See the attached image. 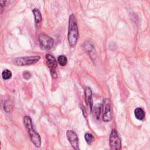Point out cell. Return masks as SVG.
<instances>
[{"instance_id":"obj_1","label":"cell","mask_w":150,"mask_h":150,"mask_svg":"<svg viewBox=\"0 0 150 150\" xmlns=\"http://www.w3.org/2000/svg\"><path fill=\"white\" fill-rule=\"evenodd\" d=\"M79 38V29L77 21L73 14L69 17V30H68V41L70 46L73 47L77 43Z\"/></svg>"},{"instance_id":"obj_2","label":"cell","mask_w":150,"mask_h":150,"mask_svg":"<svg viewBox=\"0 0 150 150\" xmlns=\"http://www.w3.org/2000/svg\"><path fill=\"white\" fill-rule=\"evenodd\" d=\"M23 122L28 130L32 142L36 147H40L41 145V138L39 134L35 130L31 118L28 116H25L23 118Z\"/></svg>"},{"instance_id":"obj_3","label":"cell","mask_w":150,"mask_h":150,"mask_svg":"<svg viewBox=\"0 0 150 150\" xmlns=\"http://www.w3.org/2000/svg\"><path fill=\"white\" fill-rule=\"evenodd\" d=\"M39 56H30L17 57L12 60V63L18 66L30 65L37 63L40 59Z\"/></svg>"},{"instance_id":"obj_4","label":"cell","mask_w":150,"mask_h":150,"mask_svg":"<svg viewBox=\"0 0 150 150\" xmlns=\"http://www.w3.org/2000/svg\"><path fill=\"white\" fill-rule=\"evenodd\" d=\"M110 150H121V141L117 131L113 129L110 135Z\"/></svg>"},{"instance_id":"obj_5","label":"cell","mask_w":150,"mask_h":150,"mask_svg":"<svg viewBox=\"0 0 150 150\" xmlns=\"http://www.w3.org/2000/svg\"><path fill=\"white\" fill-rule=\"evenodd\" d=\"M38 40L40 46L44 49H50L54 43V40L51 37L43 33L39 35Z\"/></svg>"},{"instance_id":"obj_6","label":"cell","mask_w":150,"mask_h":150,"mask_svg":"<svg viewBox=\"0 0 150 150\" xmlns=\"http://www.w3.org/2000/svg\"><path fill=\"white\" fill-rule=\"evenodd\" d=\"M47 65L50 71L51 74L53 78L57 77V73L56 72V68L57 67V63L56 59L52 55L47 54L45 56Z\"/></svg>"},{"instance_id":"obj_7","label":"cell","mask_w":150,"mask_h":150,"mask_svg":"<svg viewBox=\"0 0 150 150\" xmlns=\"http://www.w3.org/2000/svg\"><path fill=\"white\" fill-rule=\"evenodd\" d=\"M67 138L74 150H80L79 145V139L77 134L72 130H68L66 132Z\"/></svg>"},{"instance_id":"obj_8","label":"cell","mask_w":150,"mask_h":150,"mask_svg":"<svg viewBox=\"0 0 150 150\" xmlns=\"http://www.w3.org/2000/svg\"><path fill=\"white\" fill-rule=\"evenodd\" d=\"M84 95H85V100L87 106L90 108V110L92 111L93 107V100H92V91L91 88L87 86L84 89Z\"/></svg>"},{"instance_id":"obj_9","label":"cell","mask_w":150,"mask_h":150,"mask_svg":"<svg viewBox=\"0 0 150 150\" xmlns=\"http://www.w3.org/2000/svg\"><path fill=\"white\" fill-rule=\"evenodd\" d=\"M112 120V113L109 103H107L105 107L104 112L103 116V120L105 122H109Z\"/></svg>"},{"instance_id":"obj_10","label":"cell","mask_w":150,"mask_h":150,"mask_svg":"<svg viewBox=\"0 0 150 150\" xmlns=\"http://www.w3.org/2000/svg\"><path fill=\"white\" fill-rule=\"evenodd\" d=\"M134 114L136 117L139 120H142L145 118V114L144 111L141 108H137L134 110Z\"/></svg>"},{"instance_id":"obj_11","label":"cell","mask_w":150,"mask_h":150,"mask_svg":"<svg viewBox=\"0 0 150 150\" xmlns=\"http://www.w3.org/2000/svg\"><path fill=\"white\" fill-rule=\"evenodd\" d=\"M101 108H102V105L101 104H97L93 107L92 111L93 112L94 115L97 119H99L100 118V115L101 111Z\"/></svg>"},{"instance_id":"obj_12","label":"cell","mask_w":150,"mask_h":150,"mask_svg":"<svg viewBox=\"0 0 150 150\" xmlns=\"http://www.w3.org/2000/svg\"><path fill=\"white\" fill-rule=\"evenodd\" d=\"M33 13L35 17V21L36 23H39L42 21V15L40 11L38 8H35L32 10Z\"/></svg>"},{"instance_id":"obj_13","label":"cell","mask_w":150,"mask_h":150,"mask_svg":"<svg viewBox=\"0 0 150 150\" xmlns=\"http://www.w3.org/2000/svg\"><path fill=\"white\" fill-rule=\"evenodd\" d=\"M57 62L62 66H65L67 63V59L64 55H60L57 57Z\"/></svg>"},{"instance_id":"obj_14","label":"cell","mask_w":150,"mask_h":150,"mask_svg":"<svg viewBox=\"0 0 150 150\" xmlns=\"http://www.w3.org/2000/svg\"><path fill=\"white\" fill-rule=\"evenodd\" d=\"M2 77L3 79L8 80L12 77V73L10 70L8 69H5L2 73Z\"/></svg>"},{"instance_id":"obj_15","label":"cell","mask_w":150,"mask_h":150,"mask_svg":"<svg viewBox=\"0 0 150 150\" xmlns=\"http://www.w3.org/2000/svg\"><path fill=\"white\" fill-rule=\"evenodd\" d=\"M84 138H85V139L88 144H91V142H93V138H94L93 135L90 133H86V134L84 135Z\"/></svg>"},{"instance_id":"obj_16","label":"cell","mask_w":150,"mask_h":150,"mask_svg":"<svg viewBox=\"0 0 150 150\" xmlns=\"http://www.w3.org/2000/svg\"><path fill=\"white\" fill-rule=\"evenodd\" d=\"M12 108V104L9 101H6L5 103H4V110L6 112H9L11 111V110Z\"/></svg>"},{"instance_id":"obj_17","label":"cell","mask_w":150,"mask_h":150,"mask_svg":"<svg viewBox=\"0 0 150 150\" xmlns=\"http://www.w3.org/2000/svg\"><path fill=\"white\" fill-rule=\"evenodd\" d=\"M23 77L25 79L28 80L31 77V74L28 71H24L23 73Z\"/></svg>"},{"instance_id":"obj_18","label":"cell","mask_w":150,"mask_h":150,"mask_svg":"<svg viewBox=\"0 0 150 150\" xmlns=\"http://www.w3.org/2000/svg\"><path fill=\"white\" fill-rule=\"evenodd\" d=\"M5 2H6V1H0V3H1V10H2L3 6L5 5Z\"/></svg>"}]
</instances>
